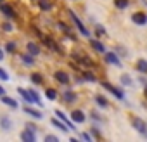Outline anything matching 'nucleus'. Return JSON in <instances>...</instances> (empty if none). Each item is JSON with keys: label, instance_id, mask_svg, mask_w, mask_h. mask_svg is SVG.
<instances>
[{"label": "nucleus", "instance_id": "29", "mask_svg": "<svg viewBox=\"0 0 147 142\" xmlns=\"http://www.w3.org/2000/svg\"><path fill=\"white\" fill-rule=\"evenodd\" d=\"M5 50L7 52H14L16 50V42H7L5 43Z\"/></svg>", "mask_w": 147, "mask_h": 142}, {"label": "nucleus", "instance_id": "19", "mask_svg": "<svg viewBox=\"0 0 147 142\" xmlns=\"http://www.w3.org/2000/svg\"><path fill=\"white\" fill-rule=\"evenodd\" d=\"M2 102H4V104H7V106H11V108H14V109L19 106V104H18L12 97H7V95H4V97H2Z\"/></svg>", "mask_w": 147, "mask_h": 142}, {"label": "nucleus", "instance_id": "4", "mask_svg": "<svg viewBox=\"0 0 147 142\" xmlns=\"http://www.w3.org/2000/svg\"><path fill=\"white\" fill-rule=\"evenodd\" d=\"M102 87H104L106 90H109L114 97H118V99H125V94H123L119 89H116L114 85H111V83H106V82H104V83H102Z\"/></svg>", "mask_w": 147, "mask_h": 142}, {"label": "nucleus", "instance_id": "5", "mask_svg": "<svg viewBox=\"0 0 147 142\" xmlns=\"http://www.w3.org/2000/svg\"><path fill=\"white\" fill-rule=\"evenodd\" d=\"M131 21L138 26H144V24H147V14L145 12H135L131 16Z\"/></svg>", "mask_w": 147, "mask_h": 142}, {"label": "nucleus", "instance_id": "26", "mask_svg": "<svg viewBox=\"0 0 147 142\" xmlns=\"http://www.w3.org/2000/svg\"><path fill=\"white\" fill-rule=\"evenodd\" d=\"M45 95H47V99H50V101H55V99H57V92H55L54 89H47V90H45Z\"/></svg>", "mask_w": 147, "mask_h": 142}, {"label": "nucleus", "instance_id": "8", "mask_svg": "<svg viewBox=\"0 0 147 142\" xmlns=\"http://www.w3.org/2000/svg\"><path fill=\"white\" fill-rule=\"evenodd\" d=\"M19 137H21V140H24V142H35V140H36L35 132H31V130H28V128H26V130H23Z\"/></svg>", "mask_w": 147, "mask_h": 142}, {"label": "nucleus", "instance_id": "32", "mask_svg": "<svg viewBox=\"0 0 147 142\" xmlns=\"http://www.w3.org/2000/svg\"><path fill=\"white\" fill-rule=\"evenodd\" d=\"M2 30L7 31V33H11V31H12V24H11V23H4V24H2Z\"/></svg>", "mask_w": 147, "mask_h": 142}, {"label": "nucleus", "instance_id": "6", "mask_svg": "<svg viewBox=\"0 0 147 142\" xmlns=\"http://www.w3.org/2000/svg\"><path fill=\"white\" fill-rule=\"evenodd\" d=\"M104 59H106V62H109V64L121 66V61H119V57H118L114 52H104Z\"/></svg>", "mask_w": 147, "mask_h": 142}, {"label": "nucleus", "instance_id": "27", "mask_svg": "<svg viewBox=\"0 0 147 142\" xmlns=\"http://www.w3.org/2000/svg\"><path fill=\"white\" fill-rule=\"evenodd\" d=\"M119 80H121V83H123V85H126V87H130V85H131V78H130L128 75H121V78H119Z\"/></svg>", "mask_w": 147, "mask_h": 142}, {"label": "nucleus", "instance_id": "35", "mask_svg": "<svg viewBox=\"0 0 147 142\" xmlns=\"http://www.w3.org/2000/svg\"><path fill=\"white\" fill-rule=\"evenodd\" d=\"M26 128H28V130H31V132H35V133H36V125H33V123H28V125H26Z\"/></svg>", "mask_w": 147, "mask_h": 142}, {"label": "nucleus", "instance_id": "38", "mask_svg": "<svg viewBox=\"0 0 147 142\" xmlns=\"http://www.w3.org/2000/svg\"><path fill=\"white\" fill-rule=\"evenodd\" d=\"M0 61H4V52H2V49H0Z\"/></svg>", "mask_w": 147, "mask_h": 142}, {"label": "nucleus", "instance_id": "40", "mask_svg": "<svg viewBox=\"0 0 147 142\" xmlns=\"http://www.w3.org/2000/svg\"><path fill=\"white\" fill-rule=\"evenodd\" d=\"M0 2H4V0H0Z\"/></svg>", "mask_w": 147, "mask_h": 142}, {"label": "nucleus", "instance_id": "9", "mask_svg": "<svg viewBox=\"0 0 147 142\" xmlns=\"http://www.w3.org/2000/svg\"><path fill=\"white\" fill-rule=\"evenodd\" d=\"M54 78H55L59 83H62V85H67V83H69V75L64 73V71H55V73H54Z\"/></svg>", "mask_w": 147, "mask_h": 142}, {"label": "nucleus", "instance_id": "14", "mask_svg": "<svg viewBox=\"0 0 147 142\" xmlns=\"http://www.w3.org/2000/svg\"><path fill=\"white\" fill-rule=\"evenodd\" d=\"M26 47H28V52H30V54H31V55H33V57H35V55H38V54H40V47H38V45H36V43H35V42H30V43H28V45H26Z\"/></svg>", "mask_w": 147, "mask_h": 142}, {"label": "nucleus", "instance_id": "16", "mask_svg": "<svg viewBox=\"0 0 147 142\" xmlns=\"http://www.w3.org/2000/svg\"><path fill=\"white\" fill-rule=\"evenodd\" d=\"M90 45H92V49H94V50H97V52H102V54L106 52V47H104L99 40H90Z\"/></svg>", "mask_w": 147, "mask_h": 142}, {"label": "nucleus", "instance_id": "15", "mask_svg": "<svg viewBox=\"0 0 147 142\" xmlns=\"http://www.w3.org/2000/svg\"><path fill=\"white\" fill-rule=\"evenodd\" d=\"M24 113H26V114H30V116H33V118H36V120H42V118H43V114H42L40 111L31 109V108H28V106L24 108Z\"/></svg>", "mask_w": 147, "mask_h": 142}, {"label": "nucleus", "instance_id": "11", "mask_svg": "<svg viewBox=\"0 0 147 142\" xmlns=\"http://www.w3.org/2000/svg\"><path fill=\"white\" fill-rule=\"evenodd\" d=\"M11 128H12V120H11L9 116H2V118H0V130L7 132V130H11Z\"/></svg>", "mask_w": 147, "mask_h": 142}, {"label": "nucleus", "instance_id": "20", "mask_svg": "<svg viewBox=\"0 0 147 142\" xmlns=\"http://www.w3.org/2000/svg\"><path fill=\"white\" fill-rule=\"evenodd\" d=\"M21 61H23L24 64H28V66L35 64V59H33V55H31V54H23V55H21Z\"/></svg>", "mask_w": 147, "mask_h": 142}, {"label": "nucleus", "instance_id": "18", "mask_svg": "<svg viewBox=\"0 0 147 142\" xmlns=\"http://www.w3.org/2000/svg\"><path fill=\"white\" fill-rule=\"evenodd\" d=\"M52 125H54V126H57V128H59V130H62V132H69V128L66 126V123H62V121H61V120H57V118H54V120H52Z\"/></svg>", "mask_w": 147, "mask_h": 142}, {"label": "nucleus", "instance_id": "1", "mask_svg": "<svg viewBox=\"0 0 147 142\" xmlns=\"http://www.w3.org/2000/svg\"><path fill=\"white\" fill-rule=\"evenodd\" d=\"M69 16H71V19H73V21H75V24L78 26V30H80V33H82L83 37H90V31H88V30L85 28V24H83V23L80 21V18H78V16H76L75 12H73V11H69Z\"/></svg>", "mask_w": 147, "mask_h": 142}, {"label": "nucleus", "instance_id": "7", "mask_svg": "<svg viewBox=\"0 0 147 142\" xmlns=\"http://www.w3.org/2000/svg\"><path fill=\"white\" fill-rule=\"evenodd\" d=\"M55 116H57V118H59L62 123H66V126H67L69 130H76V128H75V123H73V121H69V120H67V116H66L62 111H59V109H57V111H55Z\"/></svg>", "mask_w": 147, "mask_h": 142}, {"label": "nucleus", "instance_id": "22", "mask_svg": "<svg viewBox=\"0 0 147 142\" xmlns=\"http://www.w3.org/2000/svg\"><path fill=\"white\" fill-rule=\"evenodd\" d=\"M28 92H30V95H31L33 102H35V104H38V106H42V101H40V95H38V92H36V90H28Z\"/></svg>", "mask_w": 147, "mask_h": 142}, {"label": "nucleus", "instance_id": "2", "mask_svg": "<svg viewBox=\"0 0 147 142\" xmlns=\"http://www.w3.org/2000/svg\"><path fill=\"white\" fill-rule=\"evenodd\" d=\"M131 125H133V128H135L137 132L147 133V123H145L142 118H133V120H131Z\"/></svg>", "mask_w": 147, "mask_h": 142}, {"label": "nucleus", "instance_id": "39", "mask_svg": "<svg viewBox=\"0 0 147 142\" xmlns=\"http://www.w3.org/2000/svg\"><path fill=\"white\" fill-rule=\"evenodd\" d=\"M4 92H5V90H4V87L0 85V95H4Z\"/></svg>", "mask_w": 147, "mask_h": 142}, {"label": "nucleus", "instance_id": "24", "mask_svg": "<svg viewBox=\"0 0 147 142\" xmlns=\"http://www.w3.org/2000/svg\"><path fill=\"white\" fill-rule=\"evenodd\" d=\"M128 2H130V0H114V5H116L118 9H126V7L130 5Z\"/></svg>", "mask_w": 147, "mask_h": 142}, {"label": "nucleus", "instance_id": "37", "mask_svg": "<svg viewBox=\"0 0 147 142\" xmlns=\"http://www.w3.org/2000/svg\"><path fill=\"white\" fill-rule=\"evenodd\" d=\"M144 95H145V99H147V83H145V87H144Z\"/></svg>", "mask_w": 147, "mask_h": 142}, {"label": "nucleus", "instance_id": "13", "mask_svg": "<svg viewBox=\"0 0 147 142\" xmlns=\"http://www.w3.org/2000/svg\"><path fill=\"white\" fill-rule=\"evenodd\" d=\"M18 92H19V95L23 97V101L26 102V104H33V99H31V95H30V92L28 90H24V89H18Z\"/></svg>", "mask_w": 147, "mask_h": 142}, {"label": "nucleus", "instance_id": "25", "mask_svg": "<svg viewBox=\"0 0 147 142\" xmlns=\"http://www.w3.org/2000/svg\"><path fill=\"white\" fill-rule=\"evenodd\" d=\"M31 82L36 83V85H40V83H43V76H42L40 73H33V75H31Z\"/></svg>", "mask_w": 147, "mask_h": 142}, {"label": "nucleus", "instance_id": "28", "mask_svg": "<svg viewBox=\"0 0 147 142\" xmlns=\"http://www.w3.org/2000/svg\"><path fill=\"white\" fill-rule=\"evenodd\" d=\"M95 35H97V37H102V35H106V30H104V26H100V24H95Z\"/></svg>", "mask_w": 147, "mask_h": 142}, {"label": "nucleus", "instance_id": "12", "mask_svg": "<svg viewBox=\"0 0 147 142\" xmlns=\"http://www.w3.org/2000/svg\"><path fill=\"white\" fill-rule=\"evenodd\" d=\"M62 101H64L66 104H73V102L76 101V94L71 92V90H64V92H62Z\"/></svg>", "mask_w": 147, "mask_h": 142}, {"label": "nucleus", "instance_id": "17", "mask_svg": "<svg viewBox=\"0 0 147 142\" xmlns=\"http://www.w3.org/2000/svg\"><path fill=\"white\" fill-rule=\"evenodd\" d=\"M137 69L140 71V73L147 75V61H145V59H138V61H137Z\"/></svg>", "mask_w": 147, "mask_h": 142}, {"label": "nucleus", "instance_id": "10", "mask_svg": "<svg viewBox=\"0 0 147 142\" xmlns=\"http://www.w3.org/2000/svg\"><path fill=\"white\" fill-rule=\"evenodd\" d=\"M71 120H73V123H83L87 118H85L83 111H80V109H75V111L71 113Z\"/></svg>", "mask_w": 147, "mask_h": 142}, {"label": "nucleus", "instance_id": "3", "mask_svg": "<svg viewBox=\"0 0 147 142\" xmlns=\"http://www.w3.org/2000/svg\"><path fill=\"white\" fill-rule=\"evenodd\" d=\"M0 11H2V12H4V16H5V18H9V19H16V18H18L16 11H14L11 5H7V4H2V2H0Z\"/></svg>", "mask_w": 147, "mask_h": 142}, {"label": "nucleus", "instance_id": "23", "mask_svg": "<svg viewBox=\"0 0 147 142\" xmlns=\"http://www.w3.org/2000/svg\"><path fill=\"white\" fill-rule=\"evenodd\" d=\"M95 102H97L100 108H107V104H109V102H107V99H106L104 95H97V97H95Z\"/></svg>", "mask_w": 147, "mask_h": 142}, {"label": "nucleus", "instance_id": "30", "mask_svg": "<svg viewBox=\"0 0 147 142\" xmlns=\"http://www.w3.org/2000/svg\"><path fill=\"white\" fill-rule=\"evenodd\" d=\"M83 78L88 80V82H95V76L90 73V71H83Z\"/></svg>", "mask_w": 147, "mask_h": 142}, {"label": "nucleus", "instance_id": "34", "mask_svg": "<svg viewBox=\"0 0 147 142\" xmlns=\"http://www.w3.org/2000/svg\"><path fill=\"white\" fill-rule=\"evenodd\" d=\"M57 140H59V139H57L55 135H47V137H45V142H57Z\"/></svg>", "mask_w": 147, "mask_h": 142}, {"label": "nucleus", "instance_id": "36", "mask_svg": "<svg viewBox=\"0 0 147 142\" xmlns=\"http://www.w3.org/2000/svg\"><path fill=\"white\" fill-rule=\"evenodd\" d=\"M80 137H82V139H83V140H87V142H92V137H90V135H88V133H82V135H80Z\"/></svg>", "mask_w": 147, "mask_h": 142}, {"label": "nucleus", "instance_id": "21", "mask_svg": "<svg viewBox=\"0 0 147 142\" xmlns=\"http://www.w3.org/2000/svg\"><path fill=\"white\" fill-rule=\"evenodd\" d=\"M38 5H40V9H42V11H50V9H52L50 0H40Z\"/></svg>", "mask_w": 147, "mask_h": 142}, {"label": "nucleus", "instance_id": "33", "mask_svg": "<svg viewBox=\"0 0 147 142\" xmlns=\"http://www.w3.org/2000/svg\"><path fill=\"white\" fill-rule=\"evenodd\" d=\"M0 80H9V75H7V71L0 68Z\"/></svg>", "mask_w": 147, "mask_h": 142}, {"label": "nucleus", "instance_id": "31", "mask_svg": "<svg viewBox=\"0 0 147 142\" xmlns=\"http://www.w3.org/2000/svg\"><path fill=\"white\" fill-rule=\"evenodd\" d=\"M116 52H118L119 55H123V57H125V55H128V50H126V49H123V47H119V45L116 47Z\"/></svg>", "mask_w": 147, "mask_h": 142}]
</instances>
